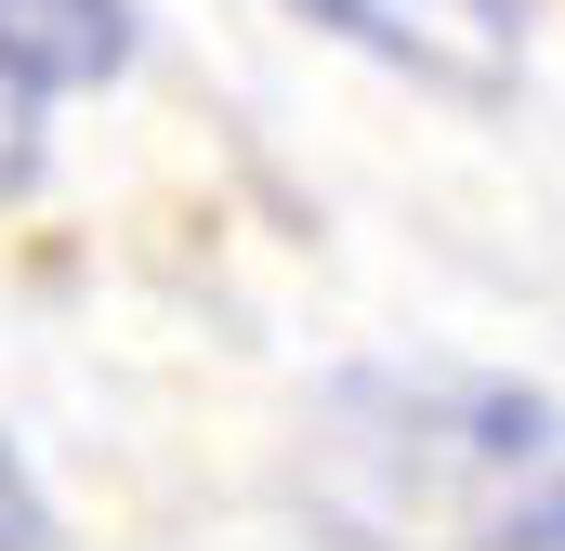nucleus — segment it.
<instances>
[{
  "instance_id": "nucleus-3",
  "label": "nucleus",
  "mask_w": 565,
  "mask_h": 551,
  "mask_svg": "<svg viewBox=\"0 0 565 551\" xmlns=\"http://www.w3.org/2000/svg\"><path fill=\"white\" fill-rule=\"evenodd\" d=\"M40 539H53V499H40V473L0 446V551H40Z\"/></svg>"
},
{
  "instance_id": "nucleus-1",
  "label": "nucleus",
  "mask_w": 565,
  "mask_h": 551,
  "mask_svg": "<svg viewBox=\"0 0 565 551\" xmlns=\"http://www.w3.org/2000/svg\"><path fill=\"white\" fill-rule=\"evenodd\" d=\"M289 13H316L329 40L408 66L422 93H460V106L513 93V66H526V0H289Z\"/></svg>"
},
{
  "instance_id": "nucleus-2",
  "label": "nucleus",
  "mask_w": 565,
  "mask_h": 551,
  "mask_svg": "<svg viewBox=\"0 0 565 551\" xmlns=\"http://www.w3.org/2000/svg\"><path fill=\"white\" fill-rule=\"evenodd\" d=\"M132 66V0H0V93L66 106Z\"/></svg>"
}]
</instances>
